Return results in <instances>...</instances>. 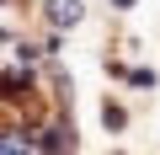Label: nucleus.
Listing matches in <instances>:
<instances>
[{
	"mask_svg": "<svg viewBox=\"0 0 160 155\" xmlns=\"http://www.w3.org/2000/svg\"><path fill=\"white\" fill-rule=\"evenodd\" d=\"M32 144H43L48 155H69V150H75V128H69V123H48L43 134H32Z\"/></svg>",
	"mask_w": 160,
	"mask_h": 155,
	"instance_id": "nucleus-1",
	"label": "nucleus"
},
{
	"mask_svg": "<svg viewBox=\"0 0 160 155\" xmlns=\"http://www.w3.org/2000/svg\"><path fill=\"white\" fill-rule=\"evenodd\" d=\"M27 86H32V80H27L22 70H6V75H0V96H6V102H22Z\"/></svg>",
	"mask_w": 160,
	"mask_h": 155,
	"instance_id": "nucleus-2",
	"label": "nucleus"
},
{
	"mask_svg": "<svg viewBox=\"0 0 160 155\" xmlns=\"http://www.w3.org/2000/svg\"><path fill=\"white\" fill-rule=\"evenodd\" d=\"M48 16H53V27H75L80 22V0H48Z\"/></svg>",
	"mask_w": 160,
	"mask_h": 155,
	"instance_id": "nucleus-3",
	"label": "nucleus"
},
{
	"mask_svg": "<svg viewBox=\"0 0 160 155\" xmlns=\"http://www.w3.org/2000/svg\"><path fill=\"white\" fill-rule=\"evenodd\" d=\"M112 6H118V11H128V6H133V0H112Z\"/></svg>",
	"mask_w": 160,
	"mask_h": 155,
	"instance_id": "nucleus-6",
	"label": "nucleus"
},
{
	"mask_svg": "<svg viewBox=\"0 0 160 155\" xmlns=\"http://www.w3.org/2000/svg\"><path fill=\"white\" fill-rule=\"evenodd\" d=\"M102 118H107V128H112V134H118V128H123V123H128V112H123V107H118V102H107V107H102Z\"/></svg>",
	"mask_w": 160,
	"mask_h": 155,
	"instance_id": "nucleus-5",
	"label": "nucleus"
},
{
	"mask_svg": "<svg viewBox=\"0 0 160 155\" xmlns=\"http://www.w3.org/2000/svg\"><path fill=\"white\" fill-rule=\"evenodd\" d=\"M0 6H6V0H0Z\"/></svg>",
	"mask_w": 160,
	"mask_h": 155,
	"instance_id": "nucleus-7",
	"label": "nucleus"
},
{
	"mask_svg": "<svg viewBox=\"0 0 160 155\" xmlns=\"http://www.w3.org/2000/svg\"><path fill=\"white\" fill-rule=\"evenodd\" d=\"M32 134H38V128H11L6 139H0V155H27V150H32Z\"/></svg>",
	"mask_w": 160,
	"mask_h": 155,
	"instance_id": "nucleus-4",
	"label": "nucleus"
}]
</instances>
